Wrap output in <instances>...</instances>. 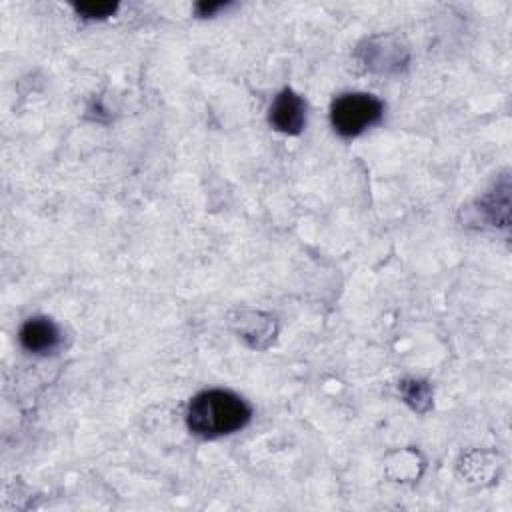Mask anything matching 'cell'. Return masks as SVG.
Returning <instances> with one entry per match:
<instances>
[{"label": "cell", "mask_w": 512, "mask_h": 512, "mask_svg": "<svg viewBox=\"0 0 512 512\" xmlns=\"http://www.w3.org/2000/svg\"><path fill=\"white\" fill-rule=\"evenodd\" d=\"M18 340L26 352L50 354L60 344V330L50 318L36 316L22 324L18 332Z\"/></svg>", "instance_id": "obj_4"}, {"label": "cell", "mask_w": 512, "mask_h": 512, "mask_svg": "<svg viewBox=\"0 0 512 512\" xmlns=\"http://www.w3.org/2000/svg\"><path fill=\"white\" fill-rule=\"evenodd\" d=\"M270 124L284 134H298L306 124V104L290 88H284L270 106Z\"/></svg>", "instance_id": "obj_3"}, {"label": "cell", "mask_w": 512, "mask_h": 512, "mask_svg": "<svg viewBox=\"0 0 512 512\" xmlns=\"http://www.w3.org/2000/svg\"><path fill=\"white\" fill-rule=\"evenodd\" d=\"M402 390H404V398L416 408V410H422L420 402H430V388L426 382H404L402 384Z\"/></svg>", "instance_id": "obj_5"}, {"label": "cell", "mask_w": 512, "mask_h": 512, "mask_svg": "<svg viewBox=\"0 0 512 512\" xmlns=\"http://www.w3.org/2000/svg\"><path fill=\"white\" fill-rule=\"evenodd\" d=\"M384 114V104L366 92L340 94L330 108L334 130L344 138H354L366 128L378 124Z\"/></svg>", "instance_id": "obj_2"}, {"label": "cell", "mask_w": 512, "mask_h": 512, "mask_svg": "<svg viewBox=\"0 0 512 512\" xmlns=\"http://www.w3.org/2000/svg\"><path fill=\"white\" fill-rule=\"evenodd\" d=\"M76 10L84 18H104V16H110L116 10V4H112V2H86V4H78Z\"/></svg>", "instance_id": "obj_6"}, {"label": "cell", "mask_w": 512, "mask_h": 512, "mask_svg": "<svg viewBox=\"0 0 512 512\" xmlns=\"http://www.w3.org/2000/svg\"><path fill=\"white\" fill-rule=\"evenodd\" d=\"M250 406L230 390H204L196 394L186 412V422L192 434L216 438L232 434L250 422Z\"/></svg>", "instance_id": "obj_1"}]
</instances>
